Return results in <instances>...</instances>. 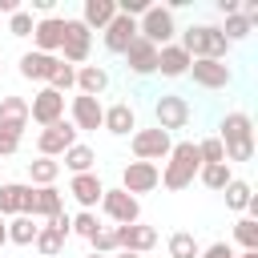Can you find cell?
Segmentation results:
<instances>
[{
    "label": "cell",
    "instance_id": "cell-1",
    "mask_svg": "<svg viewBox=\"0 0 258 258\" xmlns=\"http://www.w3.org/2000/svg\"><path fill=\"white\" fill-rule=\"evenodd\" d=\"M218 141L226 149V165L230 161H250L254 157V121L246 113H226L218 125Z\"/></svg>",
    "mask_w": 258,
    "mask_h": 258
},
{
    "label": "cell",
    "instance_id": "cell-2",
    "mask_svg": "<svg viewBox=\"0 0 258 258\" xmlns=\"http://www.w3.org/2000/svg\"><path fill=\"white\" fill-rule=\"evenodd\" d=\"M198 169H202L198 145H194V141H177V145L169 149V157H165V169H161V185H165L169 194H181L185 185H194Z\"/></svg>",
    "mask_w": 258,
    "mask_h": 258
},
{
    "label": "cell",
    "instance_id": "cell-3",
    "mask_svg": "<svg viewBox=\"0 0 258 258\" xmlns=\"http://www.w3.org/2000/svg\"><path fill=\"white\" fill-rule=\"evenodd\" d=\"M177 44L189 52V60H226V52H230L222 28H214V24H189Z\"/></svg>",
    "mask_w": 258,
    "mask_h": 258
},
{
    "label": "cell",
    "instance_id": "cell-4",
    "mask_svg": "<svg viewBox=\"0 0 258 258\" xmlns=\"http://www.w3.org/2000/svg\"><path fill=\"white\" fill-rule=\"evenodd\" d=\"M173 32H177L173 12H169V8H161V4H149V8L141 12V20H137V36H141V40H149L153 48L173 44Z\"/></svg>",
    "mask_w": 258,
    "mask_h": 258
},
{
    "label": "cell",
    "instance_id": "cell-5",
    "mask_svg": "<svg viewBox=\"0 0 258 258\" xmlns=\"http://www.w3.org/2000/svg\"><path fill=\"white\" fill-rule=\"evenodd\" d=\"M157 185H161V169H157L153 161H129V165L121 169V189H125L129 198L153 194Z\"/></svg>",
    "mask_w": 258,
    "mask_h": 258
},
{
    "label": "cell",
    "instance_id": "cell-6",
    "mask_svg": "<svg viewBox=\"0 0 258 258\" xmlns=\"http://www.w3.org/2000/svg\"><path fill=\"white\" fill-rule=\"evenodd\" d=\"M153 117H157V129H161V133L185 129V125H189V101L177 97V93H161L157 105H153Z\"/></svg>",
    "mask_w": 258,
    "mask_h": 258
},
{
    "label": "cell",
    "instance_id": "cell-7",
    "mask_svg": "<svg viewBox=\"0 0 258 258\" xmlns=\"http://www.w3.org/2000/svg\"><path fill=\"white\" fill-rule=\"evenodd\" d=\"M169 149H173V141H169V133H161V129H133V157L137 161H165L169 157Z\"/></svg>",
    "mask_w": 258,
    "mask_h": 258
},
{
    "label": "cell",
    "instance_id": "cell-8",
    "mask_svg": "<svg viewBox=\"0 0 258 258\" xmlns=\"http://www.w3.org/2000/svg\"><path fill=\"white\" fill-rule=\"evenodd\" d=\"M93 48V32L81 20H64V44H60V60L64 64H85Z\"/></svg>",
    "mask_w": 258,
    "mask_h": 258
},
{
    "label": "cell",
    "instance_id": "cell-9",
    "mask_svg": "<svg viewBox=\"0 0 258 258\" xmlns=\"http://www.w3.org/2000/svg\"><path fill=\"white\" fill-rule=\"evenodd\" d=\"M77 145V129H73V121H56V125H48V129H40V137H36V153L40 157H60L64 149H73Z\"/></svg>",
    "mask_w": 258,
    "mask_h": 258
},
{
    "label": "cell",
    "instance_id": "cell-10",
    "mask_svg": "<svg viewBox=\"0 0 258 258\" xmlns=\"http://www.w3.org/2000/svg\"><path fill=\"white\" fill-rule=\"evenodd\" d=\"M101 210H105V218H113L117 226H129V222H141V202L137 198H129L121 185L117 189H105L101 194Z\"/></svg>",
    "mask_w": 258,
    "mask_h": 258
},
{
    "label": "cell",
    "instance_id": "cell-11",
    "mask_svg": "<svg viewBox=\"0 0 258 258\" xmlns=\"http://www.w3.org/2000/svg\"><path fill=\"white\" fill-rule=\"evenodd\" d=\"M28 121H36L40 129H48V125L64 121V93L40 89V93L32 97V105H28Z\"/></svg>",
    "mask_w": 258,
    "mask_h": 258
},
{
    "label": "cell",
    "instance_id": "cell-12",
    "mask_svg": "<svg viewBox=\"0 0 258 258\" xmlns=\"http://www.w3.org/2000/svg\"><path fill=\"white\" fill-rule=\"evenodd\" d=\"M32 44H36V52L56 56L60 44H64V16H40L32 24Z\"/></svg>",
    "mask_w": 258,
    "mask_h": 258
},
{
    "label": "cell",
    "instance_id": "cell-13",
    "mask_svg": "<svg viewBox=\"0 0 258 258\" xmlns=\"http://www.w3.org/2000/svg\"><path fill=\"white\" fill-rule=\"evenodd\" d=\"M117 234V250H129V254H145L157 246V230L153 226H141V222H129V226H113Z\"/></svg>",
    "mask_w": 258,
    "mask_h": 258
},
{
    "label": "cell",
    "instance_id": "cell-14",
    "mask_svg": "<svg viewBox=\"0 0 258 258\" xmlns=\"http://www.w3.org/2000/svg\"><path fill=\"white\" fill-rule=\"evenodd\" d=\"M60 214V189L56 185H28V202H24V218H52Z\"/></svg>",
    "mask_w": 258,
    "mask_h": 258
},
{
    "label": "cell",
    "instance_id": "cell-15",
    "mask_svg": "<svg viewBox=\"0 0 258 258\" xmlns=\"http://www.w3.org/2000/svg\"><path fill=\"white\" fill-rule=\"evenodd\" d=\"M185 77H194V85H202V89H226L234 81V73H230L226 60H194Z\"/></svg>",
    "mask_w": 258,
    "mask_h": 258
},
{
    "label": "cell",
    "instance_id": "cell-16",
    "mask_svg": "<svg viewBox=\"0 0 258 258\" xmlns=\"http://www.w3.org/2000/svg\"><path fill=\"white\" fill-rule=\"evenodd\" d=\"M69 113H73V129H77V133H81V129H101L105 105H101V97H85V93H77L73 105H69Z\"/></svg>",
    "mask_w": 258,
    "mask_h": 258
},
{
    "label": "cell",
    "instance_id": "cell-17",
    "mask_svg": "<svg viewBox=\"0 0 258 258\" xmlns=\"http://www.w3.org/2000/svg\"><path fill=\"white\" fill-rule=\"evenodd\" d=\"M133 40H137V20L117 12V16L109 20V28H105V48L117 52V56H125V48H129Z\"/></svg>",
    "mask_w": 258,
    "mask_h": 258
},
{
    "label": "cell",
    "instance_id": "cell-18",
    "mask_svg": "<svg viewBox=\"0 0 258 258\" xmlns=\"http://www.w3.org/2000/svg\"><path fill=\"white\" fill-rule=\"evenodd\" d=\"M24 129H28V101L24 97H4L0 101V133L24 137Z\"/></svg>",
    "mask_w": 258,
    "mask_h": 258
},
{
    "label": "cell",
    "instance_id": "cell-19",
    "mask_svg": "<svg viewBox=\"0 0 258 258\" xmlns=\"http://www.w3.org/2000/svg\"><path fill=\"white\" fill-rule=\"evenodd\" d=\"M69 194L77 198V206H81V210H97V206H101L105 185H101V177H97V173H73Z\"/></svg>",
    "mask_w": 258,
    "mask_h": 258
},
{
    "label": "cell",
    "instance_id": "cell-20",
    "mask_svg": "<svg viewBox=\"0 0 258 258\" xmlns=\"http://www.w3.org/2000/svg\"><path fill=\"white\" fill-rule=\"evenodd\" d=\"M125 69L129 73H137V77H149V73H157V48L149 44V40H133L129 48H125Z\"/></svg>",
    "mask_w": 258,
    "mask_h": 258
},
{
    "label": "cell",
    "instance_id": "cell-21",
    "mask_svg": "<svg viewBox=\"0 0 258 258\" xmlns=\"http://www.w3.org/2000/svg\"><path fill=\"white\" fill-rule=\"evenodd\" d=\"M113 16H117V0H85V8H81V16H77V20H81L89 32H93V28H97V32H105Z\"/></svg>",
    "mask_w": 258,
    "mask_h": 258
},
{
    "label": "cell",
    "instance_id": "cell-22",
    "mask_svg": "<svg viewBox=\"0 0 258 258\" xmlns=\"http://www.w3.org/2000/svg\"><path fill=\"white\" fill-rule=\"evenodd\" d=\"M189 52L181 48V44H165V48H157V73L161 77H185L189 73Z\"/></svg>",
    "mask_w": 258,
    "mask_h": 258
},
{
    "label": "cell",
    "instance_id": "cell-23",
    "mask_svg": "<svg viewBox=\"0 0 258 258\" xmlns=\"http://www.w3.org/2000/svg\"><path fill=\"white\" fill-rule=\"evenodd\" d=\"M101 129H109L113 137H125L129 129H137V117H133V105H125V101H117V105H109V109H105V117H101Z\"/></svg>",
    "mask_w": 258,
    "mask_h": 258
},
{
    "label": "cell",
    "instance_id": "cell-24",
    "mask_svg": "<svg viewBox=\"0 0 258 258\" xmlns=\"http://www.w3.org/2000/svg\"><path fill=\"white\" fill-rule=\"evenodd\" d=\"M52 69H56V56H48V52H24L20 56V77L24 81H48L52 77Z\"/></svg>",
    "mask_w": 258,
    "mask_h": 258
},
{
    "label": "cell",
    "instance_id": "cell-25",
    "mask_svg": "<svg viewBox=\"0 0 258 258\" xmlns=\"http://www.w3.org/2000/svg\"><path fill=\"white\" fill-rule=\"evenodd\" d=\"M105 89H109V73H105L101 64H81V69H77V93L101 97Z\"/></svg>",
    "mask_w": 258,
    "mask_h": 258
},
{
    "label": "cell",
    "instance_id": "cell-26",
    "mask_svg": "<svg viewBox=\"0 0 258 258\" xmlns=\"http://www.w3.org/2000/svg\"><path fill=\"white\" fill-rule=\"evenodd\" d=\"M24 202H28V185H20V181H4L0 185V218H20Z\"/></svg>",
    "mask_w": 258,
    "mask_h": 258
},
{
    "label": "cell",
    "instance_id": "cell-27",
    "mask_svg": "<svg viewBox=\"0 0 258 258\" xmlns=\"http://www.w3.org/2000/svg\"><path fill=\"white\" fill-rule=\"evenodd\" d=\"M60 157H64V169H69V173H93V165H97V153H93L89 145H81V141H77L73 149H64Z\"/></svg>",
    "mask_w": 258,
    "mask_h": 258
},
{
    "label": "cell",
    "instance_id": "cell-28",
    "mask_svg": "<svg viewBox=\"0 0 258 258\" xmlns=\"http://www.w3.org/2000/svg\"><path fill=\"white\" fill-rule=\"evenodd\" d=\"M56 177H60V161H52V157L28 161V185H56Z\"/></svg>",
    "mask_w": 258,
    "mask_h": 258
},
{
    "label": "cell",
    "instance_id": "cell-29",
    "mask_svg": "<svg viewBox=\"0 0 258 258\" xmlns=\"http://www.w3.org/2000/svg\"><path fill=\"white\" fill-rule=\"evenodd\" d=\"M36 230H40L36 218H24V214L20 218H8V242H16V246H32L36 242Z\"/></svg>",
    "mask_w": 258,
    "mask_h": 258
},
{
    "label": "cell",
    "instance_id": "cell-30",
    "mask_svg": "<svg viewBox=\"0 0 258 258\" xmlns=\"http://www.w3.org/2000/svg\"><path fill=\"white\" fill-rule=\"evenodd\" d=\"M198 181H202L206 189H218V194H222V189L234 181V173H230L226 161H222V165H202V169H198Z\"/></svg>",
    "mask_w": 258,
    "mask_h": 258
},
{
    "label": "cell",
    "instance_id": "cell-31",
    "mask_svg": "<svg viewBox=\"0 0 258 258\" xmlns=\"http://www.w3.org/2000/svg\"><path fill=\"white\" fill-rule=\"evenodd\" d=\"M64 242H69V238H64V234H56V230H52V226L44 222V226L36 230V242H32V246H36V250H40L44 258H56V254L64 250Z\"/></svg>",
    "mask_w": 258,
    "mask_h": 258
},
{
    "label": "cell",
    "instance_id": "cell-32",
    "mask_svg": "<svg viewBox=\"0 0 258 258\" xmlns=\"http://www.w3.org/2000/svg\"><path fill=\"white\" fill-rule=\"evenodd\" d=\"M198 254H202V246L194 234H185V230L169 234V258H198Z\"/></svg>",
    "mask_w": 258,
    "mask_h": 258
},
{
    "label": "cell",
    "instance_id": "cell-33",
    "mask_svg": "<svg viewBox=\"0 0 258 258\" xmlns=\"http://www.w3.org/2000/svg\"><path fill=\"white\" fill-rule=\"evenodd\" d=\"M48 89H52V93H69V89H77V69L64 64V60L56 56V69H52V77H48Z\"/></svg>",
    "mask_w": 258,
    "mask_h": 258
},
{
    "label": "cell",
    "instance_id": "cell-34",
    "mask_svg": "<svg viewBox=\"0 0 258 258\" xmlns=\"http://www.w3.org/2000/svg\"><path fill=\"white\" fill-rule=\"evenodd\" d=\"M222 194H226V206H230V210H246V206H250V198H254L250 181H242V177H234Z\"/></svg>",
    "mask_w": 258,
    "mask_h": 258
},
{
    "label": "cell",
    "instance_id": "cell-35",
    "mask_svg": "<svg viewBox=\"0 0 258 258\" xmlns=\"http://www.w3.org/2000/svg\"><path fill=\"white\" fill-rule=\"evenodd\" d=\"M234 242L242 250H258V222L254 218H238L234 222Z\"/></svg>",
    "mask_w": 258,
    "mask_h": 258
},
{
    "label": "cell",
    "instance_id": "cell-36",
    "mask_svg": "<svg viewBox=\"0 0 258 258\" xmlns=\"http://www.w3.org/2000/svg\"><path fill=\"white\" fill-rule=\"evenodd\" d=\"M194 145H198L202 165H222V161H226V149H222L218 137H202V141H194Z\"/></svg>",
    "mask_w": 258,
    "mask_h": 258
},
{
    "label": "cell",
    "instance_id": "cell-37",
    "mask_svg": "<svg viewBox=\"0 0 258 258\" xmlns=\"http://www.w3.org/2000/svg\"><path fill=\"white\" fill-rule=\"evenodd\" d=\"M97 230H101V222H97V214H93V210H81V214L69 222V234H77V238H85V242H89Z\"/></svg>",
    "mask_w": 258,
    "mask_h": 258
},
{
    "label": "cell",
    "instance_id": "cell-38",
    "mask_svg": "<svg viewBox=\"0 0 258 258\" xmlns=\"http://www.w3.org/2000/svg\"><path fill=\"white\" fill-rule=\"evenodd\" d=\"M89 246H93V254H117V234H113V226H101V230L89 238Z\"/></svg>",
    "mask_w": 258,
    "mask_h": 258
},
{
    "label": "cell",
    "instance_id": "cell-39",
    "mask_svg": "<svg viewBox=\"0 0 258 258\" xmlns=\"http://www.w3.org/2000/svg\"><path fill=\"white\" fill-rule=\"evenodd\" d=\"M32 24H36V20H32L28 8H20V12L8 16V32H12V36H32Z\"/></svg>",
    "mask_w": 258,
    "mask_h": 258
},
{
    "label": "cell",
    "instance_id": "cell-40",
    "mask_svg": "<svg viewBox=\"0 0 258 258\" xmlns=\"http://www.w3.org/2000/svg\"><path fill=\"white\" fill-rule=\"evenodd\" d=\"M198 258H234V246H230V242H214V246H206Z\"/></svg>",
    "mask_w": 258,
    "mask_h": 258
},
{
    "label": "cell",
    "instance_id": "cell-41",
    "mask_svg": "<svg viewBox=\"0 0 258 258\" xmlns=\"http://www.w3.org/2000/svg\"><path fill=\"white\" fill-rule=\"evenodd\" d=\"M20 149V137H12V133H0V157H12Z\"/></svg>",
    "mask_w": 258,
    "mask_h": 258
},
{
    "label": "cell",
    "instance_id": "cell-42",
    "mask_svg": "<svg viewBox=\"0 0 258 258\" xmlns=\"http://www.w3.org/2000/svg\"><path fill=\"white\" fill-rule=\"evenodd\" d=\"M69 222H73V218H69V214H64V210H60V214H52V218H48V226H52V230H56V234H64V238H69Z\"/></svg>",
    "mask_w": 258,
    "mask_h": 258
},
{
    "label": "cell",
    "instance_id": "cell-43",
    "mask_svg": "<svg viewBox=\"0 0 258 258\" xmlns=\"http://www.w3.org/2000/svg\"><path fill=\"white\" fill-rule=\"evenodd\" d=\"M218 12H222V16H234V12H238V0H218Z\"/></svg>",
    "mask_w": 258,
    "mask_h": 258
},
{
    "label": "cell",
    "instance_id": "cell-44",
    "mask_svg": "<svg viewBox=\"0 0 258 258\" xmlns=\"http://www.w3.org/2000/svg\"><path fill=\"white\" fill-rule=\"evenodd\" d=\"M32 8H36L40 16H52V0H32Z\"/></svg>",
    "mask_w": 258,
    "mask_h": 258
},
{
    "label": "cell",
    "instance_id": "cell-45",
    "mask_svg": "<svg viewBox=\"0 0 258 258\" xmlns=\"http://www.w3.org/2000/svg\"><path fill=\"white\" fill-rule=\"evenodd\" d=\"M8 242V218H0V246Z\"/></svg>",
    "mask_w": 258,
    "mask_h": 258
},
{
    "label": "cell",
    "instance_id": "cell-46",
    "mask_svg": "<svg viewBox=\"0 0 258 258\" xmlns=\"http://www.w3.org/2000/svg\"><path fill=\"white\" fill-rule=\"evenodd\" d=\"M109 258H141V254H129V250H117V254H109Z\"/></svg>",
    "mask_w": 258,
    "mask_h": 258
},
{
    "label": "cell",
    "instance_id": "cell-47",
    "mask_svg": "<svg viewBox=\"0 0 258 258\" xmlns=\"http://www.w3.org/2000/svg\"><path fill=\"white\" fill-rule=\"evenodd\" d=\"M234 258H258V250H242V254H234Z\"/></svg>",
    "mask_w": 258,
    "mask_h": 258
},
{
    "label": "cell",
    "instance_id": "cell-48",
    "mask_svg": "<svg viewBox=\"0 0 258 258\" xmlns=\"http://www.w3.org/2000/svg\"><path fill=\"white\" fill-rule=\"evenodd\" d=\"M85 258H109V254H85Z\"/></svg>",
    "mask_w": 258,
    "mask_h": 258
},
{
    "label": "cell",
    "instance_id": "cell-49",
    "mask_svg": "<svg viewBox=\"0 0 258 258\" xmlns=\"http://www.w3.org/2000/svg\"><path fill=\"white\" fill-rule=\"evenodd\" d=\"M0 64H4V56H0Z\"/></svg>",
    "mask_w": 258,
    "mask_h": 258
}]
</instances>
